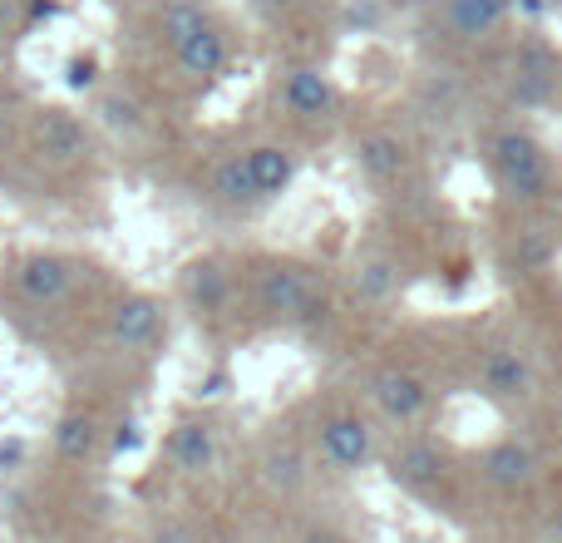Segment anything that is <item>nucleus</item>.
<instances>
[{
  "label": "nucleus",
  "instance_id": "nucleus-1",
  "mask_svg": "<svg viewBox=\"0 0 562 543\" xmlns=\"http://www.w3.org/2000/svg\"><path fill=\"white\" fill-rule=\"evenodd\" d=\"M380 465H385V479L400 495L429 505L435 514H459V505H464V469L454 465V455H449L445 445H435V440L419 435V430L400 435L395 445L380 455Z\"/></svg>",
  "mask_w": 562,
  "mask_h": 543
},
{
  "label": "nucleus",
  "instance_id": "nucleus-2",
  "mask_svg": "<svg viewBox=\"0 0 562 543\" xmlns=\"http://www.w3.org/2000/svg\"><path fill=\"white\" fill-rule=\"evenodd\" d=\"M306 445H311V455H316V465H326L330 475H340V479L366 475V469H375L380 455H385L375 415H366V410H356V406L321 410V415L311 420Z\"/></svg>",
  "mask_w": 562,
  "mask_h": 543
},
{
  "label": "nucleus",
  "instance_id": "nucleus-3",
  "mask_svg": "<svg viewBox=\"0 0 562 543\" xmlns=\"http://www.w3.org/2000/svg\"><path fill=\"white\" fill-rule=\"evenodd\" d=\"M488 174H494L498 193L518 208H533L553 198V164H548V148L538 144L524 129H504V134L488 144Z\"/></svg>",
  "mask_w": 562,
  "mask_h": 543
},
{
  "label": "nucleus",
  "instance_id": "nucleus-4",
  "mask_svg": "<svg viewBox=\"0 0 562 543\" xmlns=\"http://www.w3.org/2000/svg\"><path fill=\"white\" fill-rule=\"evenodd\" d=\"M252 301L267 321H281V326H316L326 317V297H321L316 277L291 263H267L257 272Z\"/></svg>",
  "mask_w": 562,
  "mask_h": 543
},
{
  "label": "nucleus",
  "instance_id": "nucleus-5",
  "mask_svg": "<svg viewBox=\"0 0 562 543\" xmlns=\"http://www.w3.org/2000/svg\"><path fill=\"white\" fill-rule=\"evenodd\" d=\"M366 400L380 425L409 435V430H419L429 420V410H435V386L409 366H380L375 376L366 380Z\"/></svg>",
  "mask_w": 562,
  "mask_h": 543
},
{
  "label": "nucleus",
  "instance_id": "nucleus-6",
  "mask_svg": "<svg viewBox=\"0 0 562 543\" xmlns=\"http://www.w3.org/2000/svg\"><path fill=\"white\" fill-rule=\"evenodd\" d=\"M469 475H474V485H484L494 499H524V495H533V485L543 479V459H538V450L528 445V440L504 435V440L479 450Z\"/></svg>",
  "mask_w": 562,
  "mask_h": 543
},
{
  "label": "nucleus",
  "instance_id": "nucleus-7",
  "mask_svg": "<svg viewBox=\"0 0 562 543\" xmlns=\"http://www.w3.org/2000/svg\"><path fill=\"white\" fill-rule=\"evenodd\" d=\"M257 479H262V489L272 499L291 505V499H301L311 489V479H316V455H311V445L296 435H267L262 450H257Z\"/></svg>",
  "mask_w": 562,
  "mask_h": 543
},
{
  "label": "nucleus",
  "instance_id": "nucleus-8",
  "mask_svg": "<svg viewBox=\"0 0 562 543\" xmlns=\"http://www.w3.org/2000/svg\"><path fill=\"white\" fill-rule=\"evenodd\" d=\"M75 287H79V263L65 253H30L15 263V291L40 311L65 307L75 297Z\"/></svg>",
  "mask_w": 562,
  "mask_h": 543
},
{
  "label": "nucleus",
  "instance_id": "nucleus-9",
  "mask_svg": "<svg viewBox=\"0 0 562 543\" xmlns=\"http://www.w3.org/2000/svg\"><path fill=\"white\" fill-rule=\"evenodd\" d=\"M178 291H183V307L193 311V317L217 321V317H227V307H233L237 277H233V267H227L223 257H198V263L183 267Z\"/></svg>",
  "mask_w": 562,
  "mask_h": 543
},
{
  "label": "nucleus",
  "instance_id": "nucleus-10",
  "mask_svg": "<svg viewBox=\"0 0 562 543\" xmlns=\"http://www.w3.org/2000/svg\"><path fill=\"white\" fill-rule=\"evenodd\" d=\"M538 386L533 376V361H528V351L518 346H488L484 361H479V390H484L494 406H518V400H528Z\"/></svg>",
  "mask_w": 562,
  "mask_h": 543
},
{
  "label": "nucleus",
  "instance_id": "nucleus-11",
  "mask_svg": "<svg viewBox=\"0 0 562 543\" xmlns=\"http://www.w3.org/2000/svg\"><path fill=\"white\" fill-rule=\"evenodd\" d=\"M164 336V301L134 291V297H119L109 311V346L114 351H148Z\"/></svg>",
  "mask_w": 562,
  "mask_h": 543
},
{
  "label": "nucleus",
  "instance_id": "nucleus-12",
  "mask_svg": "<svg viewBox=\"0 0 562 543\" xmlns=\"http://www.w3.org/2000/svg\"><path fill=\"white\" fill-rule=\"evenodd\" d=\"M164 459L173 475H207V469H217V459H223V435H217L213 420H183V425H173V435H168Z\"/></svg>",
  "mask_w": 562,
  "mask_h": 543
},
{
  "label": "nucleus",
  "instance_id": "nucleus-13",
  "mask_svg": "<svg viewBox=\"0 0 562 543\" xmlns=\"http://www.w3.org/2000/svg\"><path fill=\"white\" fill-rule=\"evenodd\" d=\"M35 144H40V154H45L55 168H75V164H85V158H89L85 124H79L75 114H65V109H40Z\"/></svg>",
  "mask_w": 562,
  "mask_h": 543
},
{
  "label": "nucleus",
  "instance_id": "nucleus-14",
  "mask_svg": "<svg viewBox=\"0 0 562 543\" xmlns=\"http://www.w3.org/2000/svg\"><path fill=\"white\" fill-rule=\"evenodd\" d=\"M104 455V420L94 410H65L55 425V459L65 465H94Z\"/></svg>",
  "mask_w": 562,
  "mask_h": 543
},
{
  "label": "nucleus",
  "instance_id": "nucleus-15",
  "mask_svg": "<svg viewBox=\"0 0 562 543\" xmlns=\"http://www.w3.org/2000/svg\"><path fill=\"white\" fill-rule=\"evenodd\" d=\"M356 168L370 178V184H400L409 174V144L390 129H375L356 144Z\"/></svg>",
  "mask_w": 562,
  "mask_h": 543
},
{
  "label": "nucleus",
  "instance_id": "nucleus-16",
  "mask_svg": "<svg viewBox=\"0 0 562 543\" xmlns=\"http://www.w3.org/2000/svg\"><path fill=\"white\" fill-rule=\"evenodd\" d=\"M281 104L301 119H326V114H336V85L316 65H296L281 79Z\"/></svg>",
  "mask_w": 562,
  "mask_h": 543
},
{
  "label": "nucleus",
  "instance_id": "nucleus-17",
  "mask_svg": "<svg viewBox=\"0 0 562 543\" xmlns=\"http://www.w3.org/2000/svg\"><path fill=\"white\" fill-rule=\"evenodd\" d=\"M243 168H247V178H252L257 203H267V198H281L291 188V178H296V154H291L286 144H252L243 154Z\"/></svg>",
  "mask_w": 562,
  "mask_h": 543
},
{
  "label": "nucleus",
  "instance_id": "nucleus-18",
  "mask_svg": "<svg viewBox=\"0 0 562 543\" xmlns=\"http://www.w3.org/2000/svg\"><path fill=\"white\" fill-rule=\"evenodd\" d=\"M508 5H514V0H449L445 15L459 40H484L508 20Z\"/></svg>",
  "mask_w": 562,
  "mask_h": 543
},
{
  "label": "nucleus",
  "instance_id": "nucleus-19",
  "mask_svg": "<svg viewBox=\"0 0 562 543\" xmlns=\"http://www.w3.org/2000/svg\"><path fill=\"white\" fill-rule=\"evenodd\" d=\"M173 55H178V69H183L188 79H217L227 69V40L207 25V30H198L193 40H183Z\"/></svg>",
  "mask_w": 562,
  "mask_h": 543
},
{
  "label": "nucleus",
  "instance_id": "nucleus-20",
  "mask_svg": "<svg viewBox=\"0 0 562 543\" xmlns=\"http://www.w3.org/2000/svg\"><path fill=\"white\" fill-rule=\"evenodd\" d=\"M198 30H207V10L198 5V0H168L164 5V20H158V35L168 40V45H183V40H193Z\"/></svg>",
  "mask_w": 562,
  "mask_h": 543
},
{
  "label": "nucleus",
  "instance_id": "nucleus-21",
  "mask_svg": "<svg viewBox=\"0 0 562 543\" xmlns=\"http://www.w3.org/2000/svg\"><path fill=\"white\" fill-rule=\"evenodd\" d=\"M213 193L223 198V203H233V208L257 203L252 178H247V168H243V154H237V158H223V164L213 168Z\"/></svg>",
  "mask_w": 562,
  "mask_h": 543
},
{
  "label": "nucleus",
  "instance_id": "nucleus-22",
  "mask_svg": "<svg viewBox=\"0 0 562 543\" xmlns=\"http://www.w3.org/2000/svg\"><path fill=\"white\" fill-rule=\"evenodd\" d=\"M395 281H400L395 263H385V257H375V263H366V267H360V277H356V297H366V301H385L390 291H395Z\"/></svg>",
  "mask_w": 562,
  "mask_h": 543
},
{
  "label": "nucleus",
  "instance_id": "nucleus-23",
  "mask_svg": "<svg viewBox=\"0 0 562 543\" xmlns=\"http://www.w3.org/2000/svg\"><path fill=\"white\" fill-rule=\"evenodd\" d=\"M99 119H104L109 129H119V134H138V129H144V109H138L128 95H104L99 99Z\"/></svg>",
  "mask_w": 562,
  "mask_h": 543
},
{
  "label": "nucleus",
  "instance_id": "nucleus-24",
  "mask_svg": "<svg viewBox=\"0 0 562 543\" xmlns=\"http://www.w3.org/2000/svg\"><path fill=\"white\" fill-rule=\"evenodd\" d=\"M154 543H207L198 529H188V524H168V529H158Z\"/></svg>",
  "mask_w": 562,
  "mask_h": 543
},
{
  "label": "nucleus",
  "instance_id": "nucleus-25",
  "mask_svg": "<svg viewBox=\"0 0 562 543\" xmlns=\"http://www.w3.org/2000/svg\"><path fill=\"white\" fill-rule=\"evenodd\" d=\"M296 543H346V539H340V534H330V529H316V524H311V529H306V534H301Z\"/></svg>",
  "mask_w": 562,
  "mask_h": 543
},
{
  "label": "nucleus",
  "instance_id": "nucleus-26",
  "mask_svg": "<svg viewBox=\"0 0 562 543\" xmlns=\"http://www.w3.org/2000/svg\"><path fill=\"white\" fill-rule=\"evenodd\" d=\"M10 144V119H5V109H0V148Z\"/></svg>",
  "mask_w": 562,
  "mask_h": 543
},
{
  "label": "nucleus",
  "instance_id": "nucleus-27",
  "mask_svg": "<svg viewBox=\"0 0 562 543\" xmlns=\"http://www.w3.org/2000/svg\"><path fill=\"white\" fill-rule=\"evenodd\" d=\"M553 539H558V543H562V505H558V509H553Z\"/></svg>",
  "mask_w": 562,
  "mask_h": 543
},
{
  "label": "nucleus",
  "instance_id": "nucleus-28",
  "mask_svg": "<svg viewBox=\"0 0 562 543\" xmlns=\"http://www.w3.org/2000/svg\"><path fill=\"white\" fill-rule=\"evenodd\" d=\"M267 5H301V0H267Z\"/></svg>",
  "mask_w": 562,
  "mask_h": 543
}]
</instances>
